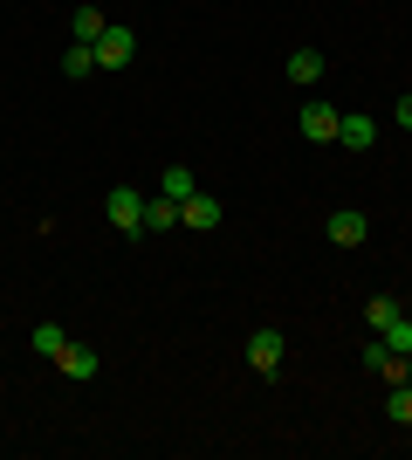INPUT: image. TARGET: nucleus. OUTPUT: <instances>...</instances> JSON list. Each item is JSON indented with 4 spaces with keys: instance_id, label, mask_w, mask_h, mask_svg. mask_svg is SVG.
Segmentation results:
<instances>
[{
    "instance_id": "obj_1",
    "label": "nucleus",
    "mask_w": 412,
    "mask_h": 460,
    "mask_svg": "<svg viewBox=\"0 0 412 460\" xmlns=\"http://www.w3.org/2000/svg\"><path fill=\"white\" fill-rule=\"evenodd\" d=\"M103 220L118 234H145V192L137 186H110V199H103Z\"/></svg>"
},
{
    "instance_id": "obj_2",
    "label": "nucleus",
    "mask_w": 412,
    "mask_h": 460,
    "mask_svg": "<svg viewBox=\"0 0 412 460\" xmlns=\"http://www.w3.org/2000/svg\"><path fill=\"white\" fill-rule=\"evenodd\" d=\"M364 371H378L385 385H406L412 378V358H406V350H392L385 337H372V344H364Z\"/></svg>"
},
{
    "instance_id": "obj_3",
    "label": "nucleus",
    "mask_w": 412,
    "mask_h": 460,
    "mask_svg": "<svg viewBox=\"0 0 412 460\" xmlns=\"http://www.w3.org/2000/svg\"><path fill=\"white\" fill-rule=\"evenodd\" d=\"M282 358H289V344H282V330H255V337H248V371L275 378V371H282Z\"/></svg>"
},
{
    "instance_id": "obj_4",
    "label": "nucleus",
    "mask_w": 412,
    "mask_h": 460,
    "mask_svg": "<svg viewBox=\"0 0 412 460\" xmlns=\"http://www.w3.org/2000/svg\"><path fill=\"white\" fill-rule=\"evenodd\" d=\"M337 145H344V152H372V145H378V124L364 111H344V117H337Z\"/></svg>"
},
{
    "instance_id": "obj_5",
    "label": "nucleus",
    "mask_w": 412,
    "mask_h": 460,
    "mask_svg": "<svg viewBox=\"0 0 412 460\" xmlns=\"http://www.w3.org/2000/svg\"><path fill=\"white\" fill-rule=\"evenodd\" d=\"M337 117H344V111H330V103H302V117H295V124H302V137H310V145H337Z\"/></svg>"
},
{
    "instance_id": "obj_6",
    "label": "nucleus",
    "mask_w": 412,
    "mask_h": 460,
    "mask_svg": "<svg viewBox=\"0 0 412 460\" xmlns=\"http://www.w3.org/2000/svg\"><path fill=\"white\" fill-rule=\"evenodd\" d=\"M131 56H137V35H131V28H103V41H97V69H124Z\"/></svg>"
},
{
    "instance_id": "obj_7",
    "label": "nucleus",
    "mask_w": 412,
    "mask_h": 460,
    "mask_svg": "<svg viewBox=\"0 0 412 460\" xmlns=\"http://www.w3.org/2000/svg\"><path fill=\"white\" fill-rule=\"evenodd\" d=\"M364 234H372V220H364L357 207H337L330 213V241H337V248H364Z\"/></svg>"
},
{
    "instance_id": "obj_8",
    "label": "nucleus",
    "mask_w": 412,
    "mask_h": 460,
    "mask_svg": "<svg viewBox=\"0 0 412 460\" xmlns=\"http://www.w3.org/2000/svg\"><path fill=\"white\" fill-rule=\"evenodd\" d=\"M179 227H199V234H214V227H220V199H214V192H193V199L179 207Z\"/></svg>"
},
{
    "instance_id": "obj_9",
    "label": "nucleus",
    "mask_w": 412,
    "mask_h": 460,
    "mask_svg": "<svg viewBox=\"0 0 412 460\" xmlns=\"http://www.w3.org/2000/svg\"><path fill=\"white\" fill-rule=\"evenodd\" d=\"M56 365H62V378H97V350H90V344H76V337H69V344H62V358H56Z\"/></svg>"
},
{
    "instance_id": "obj_10",
    "label": "nucleus",
    "mask_w": 412,
    "mask_h": 460,
    "mask_svg": "<svg viewBox=\"0 0 412 460\" xmlns=\"http://www.w3.org/2000/svg\"><path fill=\"white\" fill-rule=\"evenodd\" d=\"M323 69H330V56H316V49H295L289 56V83H323Z\"/></svg>"
},
{
    "instance_id": "obj_11",
    "label": "nucleus",
    "mask_w": 412,
    "mask_h": 460,
    "mask_svg": "<svg viewBox=\"0 0 412 460\" xmlns=\"http://www.w3.org/2000/svg\"><path fill=\"white\" fill-rule=\"evenodd\" d=\"M90 69H97V49H90V41H69V49H62V76H90Z\"/></svg>"
},
{
    "instance_id": "obj_12",
    "label": "nucleus",
    "mask_w": 412,
    "mask_h": 460,
    "mask_svg": "<svg viewBox=\"0 0 412 460\" xmlns=\"http://www.w3.org/2000/svg\"><path fill=\"white\" fill-rule=\"evenodd\" d=\"M158 192H165V199H179V207H186V199H193V172H186V165H165V179H158Z\"/></svg>"
},
{
    "instance_id": "obj_13",
    "label": "nucleus",
    "mask_w": 412,
    "mask_h": 460,
    "mask_svg": "<svg viewBox=\"0 0 412 460\" xmlns=\"http://www.w3.org/2000/svg\"><path fill=\"white\" fill-rule=\"evenodd\" d=\"M145 227H152V234L179 227V199H165V192H158V199H145Z\"/></svg>"
},
{
    "instance_id": "obj_14",
    "label": "nucleus",
    "mask_w": 412,
    "mask_h": 460,
    "mask_svg": "<svg viewBox=\"0 0 412 460\" xmlns=\"http://www.w3.org/2000/svg\"><path fill=\"white\" fill-rule=\"evenodd\" d=\"M69 28H76V41H90V49H97V41H103V28H110V21H103L97 7H76V14H69Z\"/></svg>"
},
{
    "instance_id": "obj_15",
    "label": "nucleus",
    "mask_w": 412,
    "mask_h": 460,
    "mask_svg": "<svg viewBox=\"0 0 412 460\" xmlns=\"http://www.w3.org/2000/svg\"><path fill=\"white\" fill-rule=\"evenodd\" d=\"M392 316H406V303H399V296H372V303H364V323H372V330H385Z\"/></svg>"
},
{
    "instance_id": "obj_16",
    "label": "nucleus",
    "mask_w": 412,
    "mask_h": 460,
    "mask_svg": "<svg viewBox=\"0 0 412 460\" xmlns=\"http://www.w3.org/2000/svg\"><path fill=\"white\" fill-rule=\"evenodd\" d=\"M385 420H392V426H412V378H406V385H392V399H385Z\"/></svg>"
},
{
    "instance_id": "obj_17",
    "label": "nucleus",
    "mask_w": 412,
    "mask_h": 460,
    "mask_svg": "<svg viewBox=\"0 0 412 460\" xmlns=\"http://www.w3.org/2000/svg\"><path fill=\"white\" fill-rule=\"evenodd\" d=\"M62 344H69V330H62V323H41L35 330V358H62Z\"/></svg>"
},
{
    "instance_id": "obj_18",
    "label": "nucleus",
    "mask_w": 412,
    "mask_h": 460,
    "mask_svg": "<svg viewBox=\"0 0 412 460\" xmlns=\"http://www.w3.org/2000/svg\"><path fill=\"white\" fill-rule=\"evenodd\" d=\"M378 337H385L392 350H406V358H412V316H392V323L378 330Z\"/></svg>"
},
{
    "instance_id": "obj_19",
    "label": "nucleus",
    "mask_w": 412,
    "mask_h": 460,
    "mask_svg": "<svg viewBox=\"0 0 412 460\" xmlns=\"http://www.w3.org/2000/svg\"><path fill=\"white\" fill-rule=\"evenodd\" d=\"M392 117H399V124H406V131H412V90H406V96H399V103H392Z\"/></svg>"
},
{
    "instance_id": "obj_20",
    "label": "nucleus",
    "mask_w": 412,
    "mask_h": 460,
    "mask_svg": "<svg viewBox=\"0 0 412 460\" xmlns=\"http://www.w3.org/2000/svg\"><path fill=\"white\" fill-rule=\"evenodd\" d=\"M406 454H412V440H406Z\"/></svg>"
}]
</instances>
